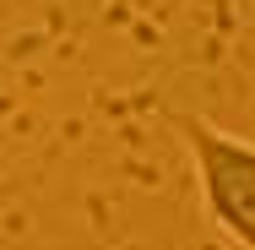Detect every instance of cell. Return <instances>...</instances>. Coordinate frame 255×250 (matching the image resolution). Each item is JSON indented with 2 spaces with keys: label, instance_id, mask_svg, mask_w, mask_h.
Returning a JSON list of instances; mask_svg holds the SVG:
<instances>
[{
  "label": "cell",
  "instance_id": "cell-1",
  "mask_svg": "<svg viewBox=\"0 0 255 250\" xmlns=\"http://www.w3.org/2000/svg\"><path fill=\"white\" fill-rule=\"evenodd\" d=\"M174 131L190 152L206 218L234 245L255 250V142L212 125L206 114H174Z\"/></svg>",
  "mask_w": 255,
  "mask_h": 250
}]
</instances>
